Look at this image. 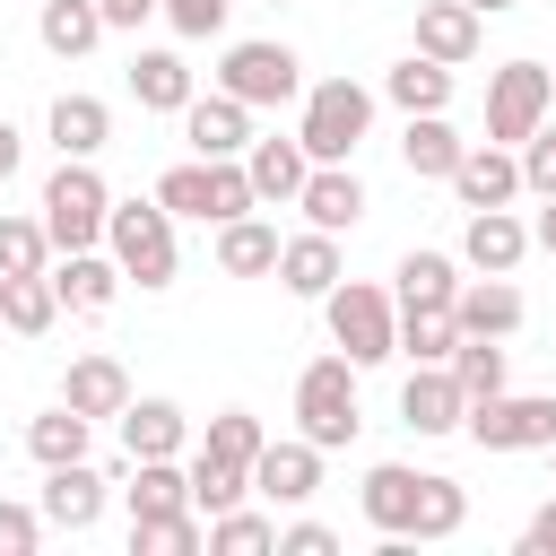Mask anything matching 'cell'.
Returning a JSON list of instances; mask_svg holds the SVG:
<instances>
[{
	"label": "cell",
	"mask_w": 556,
	"mask_h": 556,
	"mask_svg": "<svg viewBox=\"0 0 556 556\" xmlns=\"http://www.w3.org/2000/svg\"><path fill=\"white\" fill-rule=\"evenodd\" d=\"M104 252L122 261V287L139 295H165L174 269H182V243H174V208L148 191V200H113L104 208Z\"/></svg>",
	"instance_id": "1"
},
{
	"label": "cell",
	"mask_w": 556,
	"mask_h": 556,
	"mask_svg": "<svg viewBox=\"0 0 556 556\" xmlns=\"http://www.w3.org/2000/svg\"><path fill=\"white\" fill-rule=\"evenodd\" d=\"M365 130H374V87H356V78H304L295 139H304L313 165H356Z\"/></svg>",
	"instance_id": "2"
},
{
	"label": "cell",
	"mask_w": 556,
	"mask_h": 556,
	"mask_svg": "<svg viewBox=\"0 0 556 556\" xmlns=\"http://www.w3.org/2000/svg\"><path fill=\"white\" fill-rule=\"evenodd\" d=\"M321 321H330V348H339L356 374L400 356V304H391V287H374V278H339V287L321 295Z\"/></svg>",
	"instance_id": "3"
},
{
	"label": "cell",
	"mask_w": 556,
	"mask_h": 556,
	"mask_svg": "<svg viewBox=\"0 0 556 556\" xmlns=\"http://www.w3.org/2000/svg\"><path fill=\"white\" fill-rule=\"evenodd\" d=\"M43 235H52V252H87V243H104V208H113V191H104V174H96V156H61L52 174H43Z\"/></svg>",
	"instance_id": "4"
},
{
	"label": "cell",
	"mask_w": 556,
	"mask_h": 556,
	"mask_svg": "<svg viewBox=\"0 0 556 556\" xmlns=\"http://www.w3.org/2000/svg\"><path fill=\"white\" fill-rule=\"evenodd\" d=\"M356 365L330 348V356H313L304 374H295V434L304 443H321V452H348L356 443Z\"/></svg>",
	"instance_id": "5"
},
{
	"label": "cell",
	"mask_w": 556,
	"mask_h": 556,
	"mask_svg": "<svg viewBox=\"0 0 556 556\" xmlns=\"http://www.w3.org/2000/svg\"><path fill=\"white\" fill-rule=\"evenodd\" d=\"M460 434L478 452H547L556 443V391H495V400H469L460 408Z\"/></svg>",
	"instance_id": "6"
},
{
	"label": "cell",
	"mask_w": 556,
	"mask_h": 556,
	"mask_svg": "<svg viewBox=\"0 0 556 556\" xmlns=\"http://www.w3.org/2000/svg\"><path fill=\"white\" fill-rule=\"evenodd\" d=\"M217 87L235 96V104H295L304 96V61L278 43V35H252V43H226V61H217Z\"/></svg>",
	"instance_id": "7"
},
{
	"label": "cell",
	"mask_w": 556,
	"mask_h": 556,
	"mask_svg": "<svg viewBox=\"0 0 556 556\" xmlns=\"http://www.w3.org/2000/svg\"><path fill=\"white\" fill-rule=\"evenodd\" d=\"M547 113H556V78H547V61H504V70L486 78V139H495V148H521Z\"/></svg>",
	"instance_id": "8"
},
{
	"label": "cell",
	"mask_w": 556,
	"mask_h": 556,
	"mask_svg": "<svg viewBox=\"0 0 556 556\" xmlns=\"http://www.w3.org/2000/svg\"><path fill=\"white\" fill-rule=\"evenodd\" d=\"M321 460H330L321 443H304V434H287V443H278V434H269V443L252 452V495L295 513V504H313V495H321Z\"/></svg>",
	"instance_id": "9"
},
{
	"label": "cell",
	"mask_w": 556,
	"mask_h": 556,
	"mask_svg": "<svg viewBox=\"0 0 556 556\" xmlns=\"http://www.w3.org/2000/svg\"><path fill=\"white\" fill-rule=\"evenodd\" d=\"M52 295H61V313H78V321H96V313H113V295H122V261L104 252V243H87V252H52Z\"/></svg>",
	"instance_id": "10"
},
{
	"label": "cell",
	"mask_w": 556,
	"mask_h": 556,
	"mask_svg": "<svg viewBox=\"0 0 556 556\" xmlns=\"http://www.w3.org/2000/svg\"><path fill=\"white\" fill-rule=\"evenodd\" d=\"M35 513H43V530H70V539H87V530L104 521V469H96V460H61V469H43V495H35Z\"/></svg>",
	"instance_id": "11"
},
{
	"label": "cell",
	"mask_w": 556,
	"mask_h": 556,
	"mask_svg": "<svg viewBox=\"0 0 556 556\" xmlns=\"http://www.w3.org/2000/svg\"><path fill=\"white\" fill-rule=\"evenodd\" d=\"M443 182H452V200H460V208H513V200H521V156H513V148H495V139H469V148H460V165H452Z\"/></svg>",
	"instance_id": "12"
},
{
	"label": "cell",
	"mask_w": 556,
	"mask_h": 556,
	"mask_svg": "<svg viewBox=\"0 0 556 556\" xmlns=\"http://www.w3.org/2000/svg\"><path fill=\"white\" fill-rule=\"evenodd\" d=\"M521 261H530V217H513V208H469V226H460V269L513 278Z\"/></svg>",
	"instance_id": "13"
},
{
	"label": "cell",
	"mask_w": 556,
	"mask_h": 556,
	"mask_svg": "<svg viewBox=\"0 0 556 556\" xmlns=\"http://www.w3.org/2000/svg\"><path fill=\"white\" fill-rule=\"evenodd\" d=\"M287 295H304V304H321L348 269H339V235H321V226H304V235H278V269H269Z\"/></svg>",
	"instance_id": "14"
},
{
	"label": "cell",
	"mask_w": 556,
	"mask_h": 556,
	"mask_svg": "<svg viewBox=\"0 0 556 556\" xmlns=\"http://www.w3.org/2000/svg\"><path fill=\"white\" fill-rule=\"evenodd\" d=\"M182 139H191V156H243L252 148V104H235L226 87H208V96L182 104Z\"/></svg>",
	"instance_id": "15"
},
{
	"label": "cell",
	"mask_w": 556,
	"mask_h": 556,
	"mask_svg": "<svg viewBox=\"0 0 556 556\" xmlns=\"http://www.w3.org/2000/svg\"><path fill=\"white\" fill-rule=\"evenodd\" d=\"M243 174H252V200L261 208H295V191H304V174H313V156H304V139L287 130H269V139H252L243 148Z\"/></svg>",
	"instance_id": "16"
},
{
	"label": "cell",
	"mask_w": 556,
	"mask_h": 556,
	"mask_svg": "<svg viewBox=\"0 0 556 556\" xmlns=\"http://www.w3.org/2000/svg\"><path fill=\"white\" fill-rule=\"evenodd\" d=\"M521 313H530V304H521V287H513V278H486V269H478V278H460V295H452L460 339H513V330H521Z\"/></svg>",
	"instance_id": "17"
},
{
	"label": "cell",
	"mask_w": 556,
	"mask_h": 556,
	"mask_svg": "<svg viewBox=\"0 0 556 556\" xmlns=\"http://www.w3.org/2000/svg\"><path fill=\"white\" fill-rule=\"evenodd\" d=\"M460 382H452V365H408V382H400V426L408 434H460Z\"/></svg>",
	"instance_id": "18"
},
{
	"label": "cell",
	"mask_w": 556,
	"mask_h": 556,
	"mask_svg": "<svg viewBox=\"0 0 556 556\" xmlns=\"http://www.w3.org/2000/svg\"><path fill=\"white\" fill-rule=\"evenodd\" d=\"M113 426H122V460H182V443H191V417L174 400H139V391Z\"/></svg>",
	"instance_id": "19"
},
{
	"label": "cell",
	"mask_w": 556,
	"mask_h": 556,
	"mask_svg": "<svg viewBox=\"0 0 556 556\" xmlns=\"http://www.w3.org/2000/svg\"><path fill=\"white\" fill-rule=\"evenodd\" d=\"M478 35H486V17L469 0H417V52L426 61L460 70V61H478Z\"/></svg>",
	"instance_id": "20"
},
{
	"label": "cell",
	"mask_w": 556,
	"mask_h": 556,
	"mask_svg": "<svg viewBox=\"0 0 556 556\" xmlns=\"http://www.w3.org/2000/svg\"><path fill=\"white\" fill-rule=\"evenodd\" d=\"M295 208H304V226L348 235V226L365 217V182H356V165H313V174H304V191H295Z\"/></svg>",
	"instance_id": "21"
},
{
	"label": "cell",
	"mask_w": 556,
	"mask_h": 556,
	"mask_svg": "<svg viewBox=\"0 0 556 556\" xmlns=\"http://www.w3.org/2000/svg\"><path fill=\"white\" fill-rule=\"evenodd\" d=\"M130 96H139V113H182V104L200 96V78H191L182 52L148 43V52H130Z\"/></svg>",
	"instance_id": "22"
},
{
	"label": "cell",
	"mask_w": 556,
	"mask_h": 556,
	"mask_svg": "<svg viewBox=\"0 0 556 556\" xmlns=\"http://www.w3.org/2000/svg\"><path fill=\"white\" fill-rule=\"evenodd\" d=\"M43 130H52V148H61V156H104V139H113V104H104V96H87V87H70V96H52Z\"/></svg>",
	"instance_id": "23"
},
{
	"label": "cell",
	"mask_w": 556,
	"mask_h": 556,
	"mask_svg": "<svg viewBox=\"0 0 556 556\" xmlns=\"http://www.w3.org/2000/svg\"><path fill=\"white\" fill-rule=\"evenodd\" d=\"M391 278H400V287H391L400 313H452V295H460V261H452V252H400Z\"/></svg>",
	"instance_id": "24"
},
{
	"label": "cell",
	"mask_w": 556,
	"mask_h": 556,
	"mask_svg": "<svg viewBox=\"0 0 556 556\" xmlns=\"http://www.w3.org/2000/svg\"><path fill=\"white\" fill-rule=\"evenodd\" d=\"M61 400L78 408V417H122L130 408V374H122V356H70V374H61Z\"/></svg>",
	"instance_id": "25"
},
{
	"label": "cell",
	"mask_w": 556,
	"mask_h": 556,
	"mask_svg": "<svg viewBox=\"0 0 556 556\" xmlns=\"http://www.w3.org/2000/svg\"><path fill=\"white\" fill-rule=\"evenodd\" d=\"M356 504H365V521H374L382 539H408V513H417V469H408V460H374V469H365V486H356Z\"/></svg>",
	"instance_id": "26"
},
{
	"label": "cell",
	"mask_w": 556,
	"mask_h": 556,
	"mask_svg": "<svg viewBox=\"0 0 556 556\" xmlns=\"http://www.w3.org/2000/svg\"><path fill=\"white\" fill-rule=\"evenodd\" d=\"M35 35L52 61H87L104 43V9L96 0H35Z\"/></svg>",
	"instance_id": "27"
},
{
	"label": "cell",
	"mask_w": 556,
	"mask_h": 556,
	"mask_svg": "<svg viewBox=\"0 0 556 556\" xmlns=\"http://www.w3.org/2000/svg\"><path fill=\"white\" fill-rule=\"evenodd\" d=\"M26 452H35V469H61V460H87V452H96V417H78L70 400H52L43 417H26Z\"/></svg>",
	"instance_id": "28"
},
{
	"label": "cell",
	"mask_w": 556,
	"mask_h": 556,
	"mask_svg": "<svg viewBox=\"0 0 556 556\" xmlns=\"http://www.w3.org/2000/svg\"><path fill=\"white\" fill-rule=\"evenodd\" d=\"M460 148H469V139H460L443 113H408V130H400V165H408L417 182H443V174L460 165Z\"/></svg>",
	"instance_id": "29"
},
{
	"label": "cell",
	"mask_w": 556,
	"mask_h": 556,
	"mask_svg": "<svg viewBox=\"0 0 556 556\" xmlns=\"http://www.w3.org/2000/svg\"><path fill=\"white\" fill-rule=\"evenodd\" d=\"M217 269H226V278H269V269H278V226L252 217V208L226 217V226H217Z\"/></svg>",
	"instance_id": "30"
},
{
	"label": "cell",
	"mask_w": 556,
	"mask_h": 556,
	"mask_svg": "<svg viewBox=\"0 0 556 556\" xmlns=\"http://www.w3.org/2000/svg\"><path fill=\"white\" fill-rule=\"evenodd\" d=\"M452 87H460V78H452L443 61H426V52H408V61H391V70H382V96H391L400 113H443V104H452Z\"/></svg>",
	"instance_id": "31"
},
{
	"label": "cell",
	"mask_w": 556,
	"mask_h": 556,
	"mask_svg": "<svg viewBox=\"0 0 556 556\" xmlns=\"http://www.w3.org/2000/svg\"><path fill=\"white\" fill-rule=\"evenodd\" d=\"M460 521H469V495H460V478H443V469H417V513H408V539H460Z\"/></svg>",
	"instance_id": "32"
},
{
	"label": "cell",
	"mask_w": 556,
	"mask_h": 556,
	"mask_svg": "<svg viewBox=\"0 0 556 556\" xmlns=\"http://www.w3.org/2000/svg\"><path fill=\"white\" fill-rule=\"evenodd\" d=\"M122 504H130V521H148V513H182V504H191V478H182V460H130V486H122Z\"/></svg>",
	"instance_id": "33"
},
{
	"label": "cell",
	"mask_w": 556,
	"mask_h": 556,
	"mask_svg": "<svg viewBox=\"0 0 556 556\" xmlns=\"http://www.w3.org/2000/svg\"><path fill=\"white\" fill-rule=\"evenodd\" d=\"M0 321H9L17 339H43V330L61 321V295H52V278H43V269L9 278V287H0Z\"/></svg>",
	"instance_id": "34"
},
{
	"label": "cell",
	"mask_w": 556,
	"mask_h": 556,
	"mask_svg": "<svg viewBox=\"0 0 556 556\" xmlns=\"http://www.w3.org/2000/svg\"><path fill=\"white\" fill-rule=\"evenodd\" d=\"M208 547V521L182 504V513H148V521H130V556H200Z\"/></svg>",
	"instance_id": "35"
},
{
	"label": "cell",
	"mask_w": 556,
	"mask_h": 556,
	"mask_svg": "<svg viewBox=\"0 0 556 556\" xmlns=\"http://www.w3.org/2000/svg\"><path fill=\"white\" fill-rule=\"evenodd\" d=\"M452 382H460V400H495L504 382H513V365H504V339H460L452 356Z\"/></svg>",
	"instance_id": "36"
},
{
	"label": "cell",
	"mask_w": 556,
	"mask_h": 556,
	"mask_svg": "<svg viewBox=\"0 0 556 556\" xmlns=\"http://www.w3.org/2000/svg\"><path fill=\"white\" fill-rule=\"evenodd\" d=\"M182 478H191V513H200V521L252 495V469H235V460H208V452H191V460H182Z\"/></svg>",
	"instance_id": "37"
},
{
	"label": "cell",
	"mask_w": 556,
	"mask_h": 556,
	"mask_svg": "<svg viewBox=\"0 0 556 556\" xmlns=\"http://www.w3.org/2000/svg\"><path fill=\"white\" fill-rule=\"evenodd\" d=\"M261 547H278V521L269 513H252V504L208 513V556H261Z\"/></svg>",
	"instance_id": "38"
},
{
	"label": "cell",
	"mask_w": 556,
	"mask_h": 556,
	"mask_svg": "<svg viewBox=\"0 0 556 556\" xmlns=\"http://www.w3.org/2000/svg\"><path fill=\"white\" fill-rule=\"evenodd\" d=\"M261 443H269V426H261L252 408H217V417H208V434H200V452H208V460H235V469H252V452H261Z\"/></svg>",
	"instance_id": "39"
},
{
	"label": "cell",
	"mask_w": 556,
	"mask_h": 556,
	"mask_svg": "<svg viewBox=\"0 0 556 556\" xmlns=\"http://www.w3.org/2000/svg\"><path fill=\"white\" fill-rule=\"evenodd\" d=\"M26 269H52V235H43V217L0 208V278H26Z\"/></svg>",
	"instance_id": "40"
},
{
	"label": "cell",
	"mask_w": 556,
	"mask_h": 556,
	"mask_svg": "<svg viewBox=\"0 0 556 556\" xmlns=\"http://www.w3.org/2000/svg\"><path fill=\"white\" fill-rule=\"evenodd\" d=\"M460 348V321L452 313H400V356L408 365H443Z\"/></svg>",
	"instance_id": "41"
},
{
	"label": "cell",
	"mask_w": 556,
	"mask_h": 556,
	"mask_svg": "<svg viewBox=\"0 0 556 556\" xmlns=\"http://www.w3.org/2000/svg\"><path fill=\"white\" fill-rule=\"evenodd\" d=\"M156 200H165L174 217H200V226H208V156L165 165V174H156Z\"/></svg>",
	"instance_id": "42"
},
{
	"label": "cell",
	"mask_w": 556,
	"mask_h": 556,
	"mask_svg": "<svg viewBox=\"0 0 556 556\" xmlns=\"http://www.w3.org/2000/svg\"><path fill=\"white\" fill-rule=\"evenodd\" d=\"M156 17L182 35V43H208V35H226V17H235V0H156Z\"/></svg>",
	"instance_id": "43"
},
{
	"label": "cell",
	"mask_w": 556,
	"mask_h": 556,
	"mask_svg": "<svg viewBox=\"0 0 556 556\" xmlns=\"http://www.w3.org/2000/svg\"><path fill=\"white\" fill-rule=\"evenodd\" d=\"M513 156H521V191H539V200H547V191H556V122H539Z\"/></svg>",
	"instance_id": "44"
},
{
	"label": "cell",
	"mask_w": 556,
	"mask_h": 556,
	"mask_svg": "<svg viewBox=\"0 0 556 556\" xmlns=\"http://www.w3.org/2000/svg\"><path fill=\"white\" fill-rule=\"evenodd\" d=\"M35 547H43V513L0 495V556H35Z\"/></svg>",
	"instance_id": "45"
},
{
	"label": "cell",
	"mask_w": 556,
	"mask_h": 556,
	"mask_svg": "<svg viewBox=\"0 0 556 556\" xmlns=\"http://www.w3.org/2000/svg\"><path fill=\"white\" fill-rule=\"evenodd\" d=\"M278 556H339L330 521H278Z\"/></svg>",
	"instance_id": "46"
},
{
	"label": "cell",
	"mask_w": 556,
	"mask_h": 556,
	"mask_svg": "<svg viewBox=\"0 0 556 556\" xmlns=\"http://www.w3.org/2000/svg\"><path fill=\"white\" fill-rule=\"evenodd\" d=\"M96 9H104V35H139L156 17V0H96Z\"/></svg>",
	"instance_id": "47"
},
{
	"label": "cell",
	"mask_w": 556,
	"mask_h": 556,
	"mask_svg": "<svg viewBox=\"0 0 556 556\" xmlns=\"http://www.w3.org/2000/svg\"><path fill=\"white\" fill-rule=\"evenodd\" d=\"M521 547H530V556H556V495H547V504L521 521Z\"/></svg>",
	"instance_id": "48"
},
{
	"label": "cell",
	"mask_w": 556,
	"mask_h": 556,
	"mask_svg": "<svg viewBox=\"0 0 556 556\" xmlns=\"http://www.w3.org/2000/svg\"><path fill=\"white\" fill-rule=\"evenodd\" d=\"M530 252H556V191H547L539 217H530Z\"/></svg>",
	"instance_id": "49"
},
{
	"label": "cell",
	"mask_w": 556,
	"mask_h": 556,
	"mask_svg": "<svg viewBox=\"0 0 556 556\" xmlns=\"http://www.w3.org/2000/svg\"><path fill=\"white\" fill-rule=\"evenodd\" d=\"M26 165V139H17V122H0V182Z\"/></svg>",
	"instance_id": "50"
},
{
	"label": "cell",
	"mask_w": 556,
	"mask_h": 556,
	"mask_svg": "<svg viewBox=\"0 0 556 556\" xmlns=\"http://www.w3.org/2000/svg\"><path fill=\"white\" fill-rule=\"evenodd\" d=\"M469 9H478V17H495V9H513V0H469Z\"/></svg>",
	"instance_id": "51"
},
{
	"label": "cell",
	"mask_w": 556,
	"mask_h": 556,
	"mask_svg": "<svg viewBox=\"0 0 556 556\" xmlns=\"http://www.w3.org/2000/svg\"><path fill=\"white\" fill-rule=\"evenodd\" d=\"M269 9H287V0H269Z\"/></svg>",
	"instance_id": "52"
},
{
	"label": "cell",
	"mask_w": 556,
	"mask_h": 556,
	"mask_svg": "<svg viewBox=\"0 0 556 556\" xmlns=\"http://www.w3.org/2000/svg\"><path fill=\"white\" fill-rule=\"evenodd\" d=\"M547 460H556V443H547Z\"/></svg>",
	"instance_id": "53"
},
{
	"label": "cell",
	"mask_w": 556,
	"mask_h": 556,
	"mask_svg": "<svg viewBox=\"0 0 556 556\" xmlns=\"http://www.w3.org/2000/svg\"><path fill=\"white\" fill-rule=\"evenodd\" d=\"M0 287H9V278H0Z\"/></svg>",
	"instance_id": "54"
},
{
	"label": "cell",
	"mask_w": 556,
	"mask_h": 556,
	"mask_svg": "<svg viewBox=\"0 0 556 556\" xmlns=\"http://www.w3.org/2000/svg\"><path fill=\"white\" fill-rule=\"evenodd\" d=\"M547 78H556V70H547Z\"/></svg>",
	"instance_id": "55"
}]
</instances>
